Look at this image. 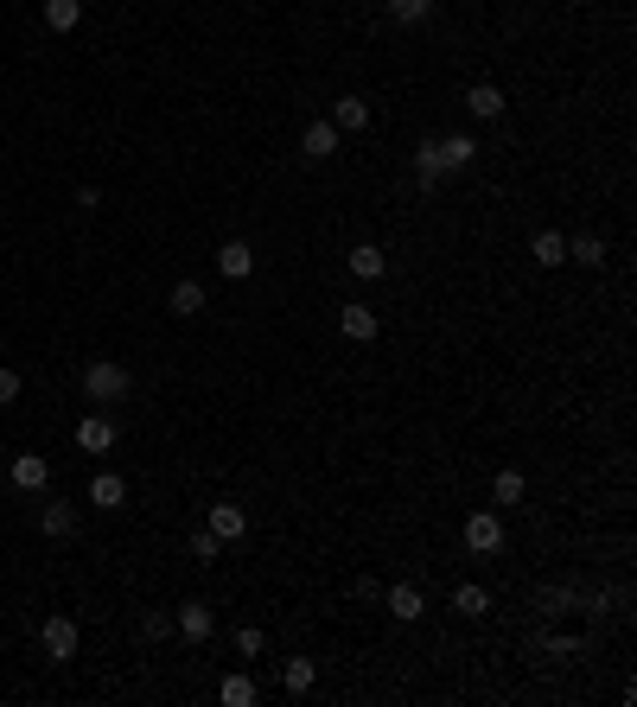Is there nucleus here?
I'll return each mask as SVG.
<instances>
[{
    "mask_svg": "<svg viewBox=\"0 0 637 707\" xmlns=\"http://www.w3.org/2000/svg\"><path fill=\"white\" fill-rule=\"evenodd\" d=\"M453 612H459V618H485V612H491V593H485V586H472V580H466V586H459V593H453Z\"/></svg>",
    "mask_w": 637,
    "mask_h": 707,
    "instance_id": "4be33fe9",
    "label": "nucleus"
},
{
    "mask_svg": "<svg viewBox=\"0 0 637 707\" xmlns=\"http://www.w3.org/2000/svg\"><path fill=\"white\" fill-rule=\"evenodd\" d=\"M281 682H287V695H306V688L319 682V663H313V657H294V663L281 669Z\"/></svg>",
    "mask_w": 637,
    "mask_h": 707,
    "instance_id": "5701e85b",
    "label": "nucleus"
},
{
    "mask_svg": "<svg viewBox=\"0 0 637 707\" xmlns=\"http://www.w3.org/2000/svg\"><path fill=\"white\" fill-rule=\"evenodd\" d=\"M217 536H211V529H198V536H192V561H217Z\"/></svg>",
    "mask_w": 637,
    "mask_h": 707,
    "instance_id": "c756f323",
    "label": "nucleus"
},
{
    "mask_svg": "<svg viewBox=\"0 0 637 707\" xmlns=\"http://www.w3.org/2000/svg\"><path fill=\"white\" fill-rule=\"evenodd\" d=\"M268 650V631H255V625H236V657H262Z\"/></svg>",
    "mask_w": 637,
    "mask_h": 707,
    "instance_id": "cd10ccee",
    "label": "nucleus"
},
{
    "mask_svg": "<svg viewBox=\"0 0 637 707\" xmlns=\"http://www.w3.org/2000/svg\"><path fill=\"white\" fill-rule=\"evenodd\" d=\"M567 262L599 268V262H606V243H599V236H574V243H567Z\"/></svg>",
    "mask_w": 637,
    "mask_h": 707,
    "instance_id": "a878e982",
    "label": "nucleus"
},
{
    "mask_svg": "<svg viewBox=\"0 0 637 707\" xmlns=\"http://www.w3.org/2000/svg\"><path fill=\"white\" fill-rule=\"evenodd\" d=\"M338 147H344V134H338L332 122H306V134H300V160L319 166V160H332Z\"/></svg>",
    "mask_w": 637,
    "mask_h": 707,
    "instance_id": "39448f33",
    "label": "nucleus"
},
{
    "mask_svg": "<svg viewBox=\"0 0 637 707\" xmlns=\"http://www.w3.org/2000/svg\"><path fill=\"white\" fill-rule=\"evenodd\" d=\"M217 701H223V707H255V682H249V676H223Z\"/></svg>",
    "mask_w": 637,
    "mask_h": 707,
    "instance_id": "393cba45",
    "label": "nucleus"
},
{
    "mask_svg": "<svg viewBox=\"0 0 637 707\" xmlns=\"http://www.w3.org/2000/svg\"><path fill=\"white\" fill-rule=\"evenodd\" d=\"M338 332L351 338V344H370L376 332H383V319H376L370 306H344V313H338Z\"/></svg>",
    "mask_w": 637,
    "mask_h": 707,
    "instance_id": "f8f14e48",
    "label": "nucleus"
},
{
    "mask_svg": "<svg viewBox=\"0 0 637 707\" xmlns=\"http://www.w3.org/2000/svg\"><path fill=\"white\" fill-rule=\"evenodd\" d=\"M466 115H472V122H497V115H504V90H497V83H472V90H466Z\"/></svg>",
    "mask_w": 637,
    "mask_h": 707,
    "instance_id": "ddd939ff",
    "label": "nucleus"
},
{
    "mask_svg": "<svg viewBox=\"0 0 637 707\" xmlns=\"http://www.w3.org/2000/svg\"><path fill=\"white\" fill-rule=\"evenodd\" d=\"M20 402V370H0V408Z\"/></svg>",
    "mask_w": 637,
    "mask_h": 707,
    "instance_id": "7c9ffc66",
    "label": "nucleus"
},
{
    "mask_svg": "<svg viewBox=\"0 0 637 707\" xmlns=\"http://www.w3.org/2000/svg\"><path fill=\"white\" fill-rule=\"evenodd\" d=\"M90 504H96V510H122V504H128V478H122V472H96V478H90Z\"/></svg>",
    "mask_w": 637,
    "mask_h": 707,
    "instance_id": "4468645a",
    "label": "nucleus"
},
{
    "mask_svg": "<svg viewBox=\"0 0 637 707\" xmlns=\"http://www.w3.org/2000/svg\"><path fill=\"white\" fill-rule=\"evenodd\" d=\"M115 440H122V427H115L109 415H83L77 421V446H83V453H109Z\"/></svg>",
    "mask_w": 637,
    "mask_h": 707,
    "instance_id": "6e6552de",
    "label": "nucleus"
},
{
    "mask_svg": "<svg viewBox=\"0 0 637 707\" xmlns=\"http://www.w3.org/2000/svg\"><path fill=\"white\" fill-rule=\"evenodd\" d=\"M39 650H45V657L51 663H71L77 657V618H45V625H39Z\"/></svg>",
    "mask_w": 637,
    "mask_h": 707,
    "instance_id": "f03ea898",
    "label": "nucleus"
},
{
    "mask_svg": "<svg viewBox=\"0 0 637 707\" xmlns=\"http://www.w3.org/2000/svg\"><path fill=\"white\" fill-rule=\"evenodd\" d=\"M172 631H179V637H192V644H204V637L217 631V612L204 606V599H185V606L172 612Z\"/></svg>",
    "mask_w": 637,
    "mask_h": 707,
    "instance_id": "20e7f679",
    "label": "nucleus"
},
{
    "mask_svg": "<svg viewBox=\"0 0 637 707\" xmlns=\"http://www.w3.org/2000/svg\"><path fill=\"white\" fill-rule=\"evenodd\" d=\"M523 491H529L523 472H497V478H491V504H497V510H516V504H523Z\"/></svg>",
    "mask_w": 637,
    "mask_h": 707,
    "instance_id": "a211bd4d",
    "label": "nucleus"
},
{
    "mask_svg": "<svg viewBox=\"0 0 637 707\" xmlns=\"http://www.w3.org/2000/svg\"><path fill=\"white\" fill-rule=\"evenodd\" d=\"M83 395H90L96 408H115V402H128V395H134V376H128V364H115V357H96V364L83 370Z\"/></svg>",
    "mask_w": 637,
    "mask_h": 707,
    "instance_id": "f257e3e1",
    "label": "nucleus"
},
{
    "mask_svg": "<svg viewBox=\"0 0 637 707\" xmlns=\"http://www.w3.org/2000/svg\"><path fill=\"white\" fill-rule=\"evenodd\" d=\"M39 529H45L51 542H64V536H71V529H77V504H64V497H51V504L39 510Z\"/></svg>",
    "mask_w": 637,
    "mask_h": 707,
    "instance_id": "dca6fc26",
    "label": "nucleus"
},
{
    "mask_svg": "<svg viewBox=\"0 0 637 707\" xmlns=\"http://www.w3.org/2000/svg\"><path fill=\"white\" fill-rule=\"evenodd\" d=\"M325 122H332L338 134H364V128H370V102H364V96H338Z\"/></svg>",
    "mask_w": 637,
    "mask_h": 707,
    "instance_id": "1a4fd4ad",
    "label": "nucleus"
},
{
    "mask_svg": "<svg viewBox=\"0 0 637 707\" xmlns=\"http://www.w3.org/2000/svg\"><path fill=\"white\" fill-rule=\"evenodd\" d=\"M466 548H472V555H497V548H504V516H497V510H472L466 516Z\"/></svg>",
    "mask_w": 637,
    "mask_h": 707,
    "instance_id": "7ed1b4c3",
    "label": "nucleus"
},
{
    "mask_svg": "<svg viewBox=\"0 0 637 707\" xmlns=\"http://www.w3.org/2000/svg\"><path fill=\"white\" fill-rule=\"evenodd\" d=\"M427 13H434V0H389V20L395 26H421Z\"/></svg>",
    "mask_w": 637,
    "mask_h": 707,
    "instance_id": "bb28decb",
    "label": "nucleus"
},
{
    "mask_svg": "<svg viewBox=\"0 0 637 707\" xmlns=\"http://www.w3.org/2000/svg\"><path fill=\"white\" fill-rule=\"evenodd\" d=\"M204 529H211L217 542H243L249 516H243V504H211V516H204Z\"/></svg>",
    "mask_w": 637,
    "mask_h": 707,
    "instance_id": "9d476101",
    "label": "nucleus"
},
{
    "mask_svg": "<svg viewBox=\"0 0 637 707\" xmlns=\"http://www.w3.org/2000/svg\"><path fill=\"white\" fill-rule=\"evenodd\" d=\"M383 599H389V612H395V618H402V625H415V618L427 612V599H421V586H408V580H395V586H389V593H383Z\"/></svg>",
    "mask_w": 637,
    "mask_h": 707,
    "instance_id": "2eb2a0df",
    "label": "nucleus"
},
{
    "mask_svg": "<svg viewBox=\"0 0 637 707\" xmlns=\"http://www.w3.org/2000/svg\"><path fill=\"white\" fill-rule=\"evenodd\" d=\"M440 153H446V172H466V166L478 160V141H472V134H446Z\"/></svg>",
    "mask_w": 637,
    "mask_h": 707,
    "instance_id": "aec40b11",
    "label": "nucleus"
},
{
    "mask_svg": "<svg viewBox=\"0 0 637 707\" xmlns=\"http://www.w3.org/2000/svg\"><path fill=\"white\" fill-rule=\"evenodd\" d=\"M166 306H172L179 319H198V313H204V287H198V281H179V287L166 293Z\"/></svg>",
    "mask_w": 637,
    "mask_h": 707,
    "instance_id": "412c9836",
    "label": "nucleus"
},
{
    "mask_svg": "<svg viewBox=\"0 0 637 707\" xmlns=\"http://www.w3.org/2000/svg\"><path fill=\"white\" fill-rule=\"evenodd\" d=\"M344 268H351L357 281H383V274H389V255L376 249V243H357L351 255H344Z\"/></svg>",
    "mask_w": 637,
    "mask_h": 707,
    "instance_id": "9b49d317",
    "label": "nucleus"
},
{
    "mask_svg": "<svg viewBox=\"0 0 637 707\" xmlns=\"http://www.w3.org/2000/svg\"><path fill=\"white\" fill-rule=\"evenodd\" d=\"M51 485V465L39 453H20L13 459V491H45Z\"/></svg>",
    "mask_w": 637,
    "mask_h": 707,
    "instance_id": "f3484780",
    "label": "nucleus"
},
{
    "mask_svg": "<svg viewBox=\"0 0 637 707\" xmlns=\"http://www.w3.org/2000/svg\"><path fill=\"white\" fill-rule=\"evenodd\" d=\"M83 20V0H45V26L51 32H71Z\"/></svg>",
    "mask_w": 637,
    "mask_h": 707,
    "instance_id": "b1692460",
    "label": "nucleus"
},
{
    "mask_svg": "<svg viewBox=\"0 0 637 707\" xmlns=\"http://www.w3.org/2000/svg\"><path fill=\"white\" fill-rule=\"evenodd\" d=\"M141 637H147V644L172 637V612H141Z\"/></svg>",
    "mask_w": 637,
    "mask_h": 707,
    "instance_id": "c85d7f7f",
    "label": "nucleus"
},
{
    "mask_svg": "<svg viewBox=\"0 0 637 707\" xmlns=\"http://www.w3.org/2000/svg\"><path fill=\"white\" fill-rule=\"evenodd\" d=\"M529 255H536L542 268H561V262H567V236H561V230H536V243H529Z\"/></svg>",
    "mask_w": 637,
    "mask_h": 707,
    "instance_id": "6ab92c4d",
    "label": "nucleus"
},
{
    "mask_svg": "<svg viewBox=\"0 0 637 707\" xmlns=\"http://www.w3.org/2000/svg\"><path fill=\"white\" fill-rule=\"evenodd\" d=\"M415 179H421V192H440V179H446V153H440V134H427V141L415 147Z\"/></svg>",
    "mask_w": 637,
    "mask_h": 707,
    "instance_id": "423d86ee",
    "label": "nucleus"
},
{
    "mask_svg": "<svg viewBox=\"0 0 637 707\" xmlns=\"http://www.w3.org/2000/svg\"><path fill=\"white\" fill-rule=\"evenodd\" d=\"M217 274H223V281H249V274H255V249L243 243V236H230V243L217 249Z\"/></svg>",
    "mask_w": 637,
    "mask_h": 707,
    "instance_id": "0eeeda50",
    "label": "nucleus"
}]
</instances>
